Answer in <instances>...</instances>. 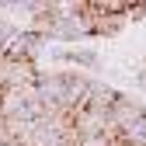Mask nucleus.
Wrapping results in <instances>:
<instances>
[{"label":"nucleus","mask_w":146,"mask_h":146,"mask_svg":"<svg viewBox=\"0 0 146 146\" xmlns=\"http://www.w3.org/2000/svg\"><path fill=\"white\" fill-rule=\"evenodd\" d=\"M108 118H111V129L122 136V129H129L132 122H139V118H146V108L139 104V101H132V98H125V94H118V101L111 104V111H108Z\"/></svg>","instance_id":"obj_1"}]
</instances>
